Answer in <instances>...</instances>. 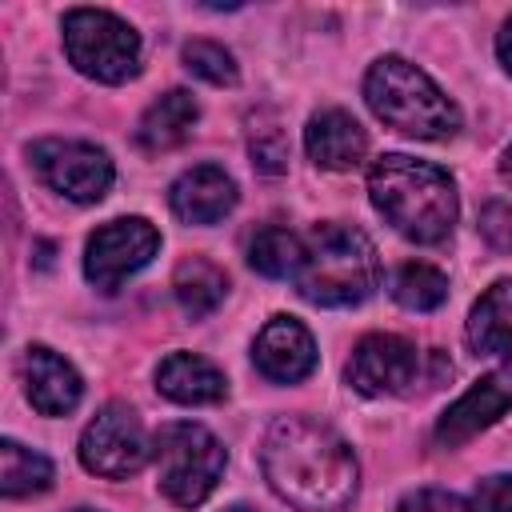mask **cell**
<instances>
[{
  "mask_svg": "<svg viewBox=\"0 0 512 512\" xmlns=\"http://www.w3.org/2000/svg\"><path fill=\"white\" fill-rule=\"evenodd\" d=\"M260 468L268 488L300 512H340L360 488L348 440L316 416H280L264 432Z\"/></svg>",
  "mask_w": 512,
  "mask_h": 512,
  "instance_id": "obj_1",
  "label": "cell"
},
{
  "mask_svg": "<svg viewBox=\"0 0 512 512\" xmlns=\"http://www.w3.org/2000/svg\"><path fill=\"white\" fill-rule=\"evenodd\" d=\"M372 208L412 244H440L456 228V184L440 164L388 152L368 168Z\"/></svg>",
  "mask_w": 512,
  "mask_h": 512,
  "instance_id": "obj_2",
  "label": "cell"
},
{
  "mask_svg": "<svg viewBox=\"0 0 512 512\" xmlns=\"http://www.w3.org/2000/svg\"><path fill=\"white\" fill-rule=\"evenodd\" d=\"M296 292L320 308L364 304L380 288V256L368 232L324 220L304 236V256L296 268Z\"/></svg>",
  "mask_w": 512,
  "mask_h": 512,
  "instance_id": "obj_3",
  "label": "cell"
},
{
  "mask_svg": "<svg viewBox=\"0 0 512 512\" xmlns=\"http://www.w3.org/2000/svg\"><path fill=\"white\" fill-rule=\"evenodd\" d=\"M364 100L388 128L412 140H448L460 132V108L448 92L404 56H380L364 76Z\"/></svg>",
  "mask_w": 512,
  "mask_h": 512,
  "instance_id": "obj_4",
  "label": "cell"
},
{
  "mask_svg": "<svg viewBox=\"0 0 512 512\" xmlns=\"http://www.w3.org/2000/svg\"><path fill=\"white\" fill-rule=\"evenodd\" d=\"M152 460H156L160 492L180 508H196L216 492L224 464H228V452L204 424L172 420V424L156 428Z\"/></svg>",
  "mask_w": 512,
  "mask_h": 512,
  "instance_id": "obj_5",
  "label": "cell"
},
{
  "mask_svg": "<svg viewBox=\"0 0 512 512\" xmlns=\"http://www.w3.org/2000/svg\"><path fill=\"white\" fill-rule=\"evenodd\" d=\"M64 56L68 64L96 84H124L140 72V32L104 8H68L64 12Z\"/></svg>",
  "mask_w": 512,
  "mask_h": 512,
  "instance_id": "obj_6",
  "label": "cell"
},
{
  "mask_svg": "<svg viewBox=\"0 0 512 512\" xmlns=\"http://www.w3.org/2000/svg\"><path fill=\"white\" fill-rule=\"evenodd\" d=\"M76 452H80V464L88 472H96L104 480H128L148 464L152 440H148L140 416L128 404L112 400L84 424Z\"/></svg>",
  "mask_w": 512,
  "mask_h": 512,
  "instance_id": "obj_7",
  "label": "cell"
},
{
  "mask_svg": "<svg viewBox=\"0 0 512 512\" xmlns=\"http://www.w3.org/2000/svg\"><path fill=\"white\" fill-rule=\"evenodd\" d=\"M28 160L36 168V176L60 192L64 200L72 204H96L108 196L112 188V160L104 148L88 144V140H60V136H48V140H36L28 148Z\"/></svg>",
  "mask_w": 512,
  "mask_h": 512,
  "instance_id": "obj_8",
  "label": "cell"
},
{
  "mask_svg": "<svg viewBox=\"0 0 512 512\" xmlns=\"http://www.w3.org/2000/svg\"><path fill=\"white\" fill-rule=\"evenodd\" d=\"M160 252V232L144 216H120L100 224L84 244V276L100 292H116L128 276L152 264Z\"/></svg>",
  "mask_w": 512,
  "mask_h": 512,
  "instance_id": "obj_9",
  "label": "cell"
},
{
  "mask_svg": "<svg viewBox=\"0 0 512 512\" xmlns=\"http://www.w3.org/2000/svg\"><path fill=\"white\" fill-rule=\"evenodd\" d=\"M416 376H420V352L412 340L396 332H368L364 340H356L344 364V380L360 396H400L416 384Z\"/></svg>",
  "mask_w": 512,
  "mask_h": 512,
  "instance_id": "obj_10",
  "label": "cell"
},
{
  "mask_svg": "<svg viewBox=\"0 0 512 512\" xmlns=\"http://www.w3.org/2000/svg\"><path fill=\"white\" fill-rule=\"evenodd\" d=\"M508 408H512V372H488L456 404H448L440 412L436 444L440 448H460L464 440H472L484 428H492Z\"/></svg>",
  "mask_w": 512,
  "mask_h": 512,
  "instance_id": "obj_11",
  "label": "cell"
},
{
  "mask_svg": "<svg viewBox=\"0 0 512 512\" xmlns=\"http://www.w3.org/2000/svg\"><path fill=\"white\" fill-rule=\"evenodd\" d=\"M252 360L260 376L276 384H296L316 368V340L296 316H272L252 344Z\"/></svg>",
  "mask_w": 512,
  "mask_h": 512,
  "instance_id": "obj_12",
  "label": "cell"
},
{
  "mask_svg": "<svg viewBox=\"0 0 512 512\" xmlns=\"http://www.w3.org/2000/svg\"><path fill=\"white\" fill-rule=\"evenodd\" d=\"M20 376H24V396L40 416H68L84 396L80 372L60 352H52L44 344H32L24 352Z\"/></svg>",
  "mask_w": 512,
  "mask_h": 512,
  "instance_id": "obj_13",
  "label": "cell"
},
{
  "mask_svg": "<svg viewBox=\"0 0 512 512\" xmlns=\"http://www.w3.org/2000/svg\"><path fill=\"white\" fill-rule=\"evenodd\" d=\"M168 204L184 224H216L236 208V180L220 164H196L172 180Z\"/></svg>",
  "mask_w": 512,
  "mask_h": 512,
  "instance_id": "obj_14",
  "label": "cell"
},
{
  "mask_svg": "<svg viewBox=\"0 0 512 512\" xmlns=\"http://www.w3.org/2000/svg\"><path fill=\"white\" fill-rule=\"evenodd\" d=\"M304 148H308V160L316 168H328V172H348L364 160L368 152V136L360 128V120L344 108H320L308 116V128H304Z\"/></svg>",
  "mask_w": 512,
  "mask_h": 512,
  "instance_id": "obj_15",
  "label": "cell"
},
{
  "mask_svg": "<svg viewBox=\"0 0 512 512\" xmlns=\"http://www.w3.org/2000/svg\"><path fill=\"white\" fill-rule=\"evenodd\" d=\"M156 388L172 404H188V408H196V404H220L228 396L224 372L212 360L196 356V352H168L160 360V368H156Z\"/></svg>",
  "mask_w": 512,
  "mask_h": 512,
  "instance_id": "obj_16",
  "label": "cell"
},
{
  "mask_svg": "<svg viewBox=\"0 0 512 512\" xmlns=\"http://www.w3.org/2000/svg\"><path fill=\"white\" fill-rule=\"evenodd\" d=\"M464 336H468V348L476 356H496V360H508L512 364V276L508 280H496L468 312V324H464Z\"/></svg>",
  "mask_w": 512,
  "mask_h": 512,
  "instance_id": "obj_17",
  "label": "cell"
},
{
  "mask_svg": "<svg viewBox=\"0 0 512 512\" xmlns=\"http://www.w3.org/2000/svg\"><path fill=\"white\" fill-rule=\"evenodd\" d=\"M196 120H200V104L192 100V92L172 88L144 108V116L136 124V144L144 152H172L192 136Z\"/></svg>",
  "mask_w": 512,
  "mask_h": 512,
  "instance_id": "obj_18",
  "label": "cell"
},
{
  "mask_svg": "<svg viewBox=\"0 0 512 512\" xmlns=\"http://www.w3.org/2000/svg\"><path fill=\"white\" fill-rule=\"evenodd\" d=\"M172 292H176L184 316L204 320V316H212V312L224 304V296H228V276H224V268H216L212 260L192 256V260H184V264L176 268Z\"/></svg>",
  "mask_w": 512,
  "mask_h": 512,
  "instance_id": "obj_19",
  "label": "cell"
},
{
  "mask_svg": "<svg viewBox=\"0 0 512 512\" xmlns=\"http://www.w3.org/2000/svg\"><path fill=\"white\" fill-rule=\"evenodd\" d=\"M52 484V460L20 440H0V492L8 500L36 496Z\"/></svg>",
  "mask_w": 512,
  "mask_h": 512,
  "instance_id": "obj_20",
  "label": "cell"
},
{
  "mask_svg": "<svg viewBox=\"0 0 512 512\" xmlns=\"http://www.w3.org/2000/svg\"><path fill=\"white\" fill-rule=\"evenodd\" d=\"M300 256H304V236H296V232L284 228V224H268V228H260V232L248 240V264H252L260 276H268V280L296 276Z\"/></svg>",
  "mask_w": 512,
  "mask_h": 512,
  "instance_id": "obj_21",
  "label": "cell"
},
{
  "mask_svg": "<svg viewBox=\"0 0 512 512\" xmlns=\"http://www.w3.org/2000/svg\"><path fill=\"white\" fill-rule=\"evenodd\" d=\"M392 300L408 312H432L448 300V276L424 260H408L392 276Z\"/></svg>",
  "mask_w": 512,
  "mask_h": 512,
  "instance_id": "obj_22",
  "label": "cell"
},
{
  "mask_svg": "<svg viewBox=\"0 0 512 512\" xmlns=\"http://www.w3.org/2000/svg\"><path fill=\"white\" fill-rule=\"evenodd\" d=\"M180 60H184V68L192 72V76H200V80H208V84H236L240 80V72H236V56L224 48V44H216V40H188L184 44V52H180Z\"/></svg>",
  "mask_w": 512,
  "mask_h": 512,
  "instance_id": "obj_23",
  "label": "cell"
},
{
  "mask_svg": "<svg viewBox=\"0 0 512 512\" xmlns=\"http://www.w3.org/2000/svg\"><path fill=\"white\" fill-rule=\"evenodd\" d=\"M248 124H252V128H248L252 164H256L260 172H280L284 160H288V136H284V128L276 124L272 112H256Z\"/></svg>",
  "mask_w": 512,
  "mask_h": 512,
  "instance_id": "obj_24",
  "label": "cell"
},
{
  "mask_svg": "<svg viewBox=\"0 0 512 512\" xmlns=\"http://www.w3.org/2000/svg\"><path fill=\"white\" fill-rule=\"evenodd\" d=\"M396 512H476V508L460 492H448V488H416V492H408L396 504Z\"/></svg>",
  "mask_w": 512,
  "mask_h": 512,
  "instance_id": "obj_25",
  "label": "cell"
},
{
  "mask_svg": "<svg viewBox=\"0 0 512 512\" xmlns=\"http://www.w3.org/2000/svg\"><path fill=\"white\" fill-rule=\"evenodd\" d=\"M480 236L496 252H512V204L508 200L484 204V212H480Z\"/></svg>",
  "mask_w": 512,
  "mask_h": 512,
  "instance_id": "obj_26",
  "label": "cell"
},
{
  "mask_svg": "<svg viewBox=\"0 0 512 512\" xmlns=\"http://www.w3.org/2000/svg\"><path fill=\"white\" fill-rule=\"evenodd\" d=\"M472 508H476V512H512V476H508V472L484 476V480L472 488Z\"/></svg>",
  "mask_w": 512,
  "mask_h": 512,
  "instance_id": "obj_27",
  "label": "cell"
},
{
  "mask_svg": "<svg viewBox=\"0 0 512 512\" xmlns=\"http://www.w3.org/2000/svg\"><path fill=\"white\" fill-rule=\"evenodd\" d=\"M496 56H500V64L512 72V16L504 20V28H500V36H496Z\"/></svg>",
  "mask_w": 512,
  "mask_h": 512,
  "instance_id": "obj_28",
  "label": "cell"
},
{
  "mask_svg": "<svg viewBox=\"0 0 512 512\" xmlns=\"http://www.w3.org/2000/svg\"><path fill=\"white\" fill-rule=\"evenodd\" d=\"M500 176L512 184V144H508V148H504V156H500Z\"/></svg>",
  "mask_w": 512,
  "mask_h": 512,
  "instance_id": "obj_29",
  "label": "cell"
},
{
  "mask_svg": "<svg viewBox=\"0 0 512 512\" xmlns=\"http://www.w3.org/2000/svg\"><path fill=\"white\" fill-rule=\"evenodd\" d=\"M224 512H256V508H248V504H232V508H224Z\"/></svg>",
  "mask_w": 512,
  "mask_h": 512,
  "instance_id": "obj_30",
  "label": "cell"
},
{
  "mask_svg": "<svg viewBox=\"0 0 512 512\" xmlns=\"http://www.w3.org/2000/svg\"><path fill=\"white\" fill-rule=\"evenodd\" d=\"M72 512H96V508H72Z\"/></svg>",
  "mask_w": 512,
  "mask_h": 512,
  "instance_id": "obj_31",
  "label": "cell"
}]
</instances>
